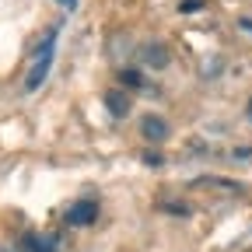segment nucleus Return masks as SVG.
Masks as SVG:
<instances>
[{
	"label": "nucleus",
	"mask_w": 252,
	"mask_h": 252,
	"mask_svg": "<svg viewBox=\"0 0 252 252\" xmlns=\"http://www.w3.org/2000/svg\"><path fill=\"white\" fill-rule=\"evenodd\" d=\"M119 77H123L126 88H144V77H140L137 70H119Z\"/></svg>",
	"instance_id": "0eeeda50"
},
{
	"label": "nucleus",
	"mask_w": 252,
	"mask_h": 252,
	"mask_svg": "<svg viewBox=\"0 0 252 252\" xmlns=\"http://www.w3.org/2000/svg\"><path fill=\"white\" fill-rule=\"evenodd\" d=\"M105 109H109L116 119L130 116V94H126L123 88H112V91H105Z\"/></svg>",
	"instance_id": "39448f33"
},
{
	"label": "nucleus",
	"mask_w": 252,
	"mask_h": 252,
	"mask_svg": "<svg viewBox=\"0 0 252 252\" xmlns=\"http://www.w3.org/2000/svg\"><path fill=\"white\" fill-rule=\"evenodd\" d=\"M25 249L28 252H56V242L46 238V235H28L25 238Z\"/></svg>",
	"instance_id": "423d86ee"
},
{
	"label": "nucleus",
	"mask_w": 252,
	"mask_h": 252,
	"mask_svg": "<svg viewBox=\"0 0 252 252\" xmlns=\"http://www.w3.org/2000/svg\"><path fill=\"white\" fill-rule=\"evenodd\" d=\"M140 60H144V67H151V70H165V67H168V49H165V42H144Z\"/></svg>",
	"instance_id": "20e7f679"
},
{
	"label": "nucleus",
	"mask_w": 252,
	"mask_h": 252,
	"mask_svg": "<svg viewBox=\"0 0 252 252\" xmlns=\"http://www.w3.org/2000/svg\"><path fill=\"white\" fill-rule=\"evenodd\" d=\"M94 217H98V203L94 200H77L67 210V224L70 228H88V224H94Z\"/></svg>",
	"instance_id": "7ed1b4c3"
},
{
	"label": "nucleus",
	"mask_w": 252,
	"mask_h": 252,
	"mask_svg": "<svg viewBox=\"0 0 252 252\" xmlns=\"http://www.w3.org/2000/svg\"><path fill=\"white\" fill-rule=\"evenodd\" d=\"M56 4H60L63 11H77V0H56Z\"/></svg>",
	"instance_id": "6e6552de"
},
{
	"label": "nucleus",
	"mask_w": 252,
	"mask_h": 252,
	"mask_svg": "<svg viewBox=\"0 0 252 252\" xmlns=\"http://www.w3.org/2000/svg\"><path fill=\"white\" fill-rule=\"evenodd\" d=\"M245 116H249V123H252V98H249V109H245Z\"/></svg>",
	"instance_id": "1a4fd4ad"
},
{
	"label": "nucleus",
	"mask_w": 252,
	"mask_h": 252,
	"mask_svg": "<svg viewBox=\"0 0 252 252\" xmlns=\"http://www.w3.org/2000/svg\"><path fill=\"white\" fill-rule=\"evenodd\" d=\"M53 56H56V28H49L42 35V42L35 46V53H32L28 74H25V91H39L42 88V81L53 70Z\"/></svg>",
	"instance_id": "f257e3e1"
},
{
	"label": "nucleus",
	"mask_w": 252,
	"mask_h": 252,
	"mask_svg": "<svg viewBox=\"0 0 252 252\" xmlns=\"http://www.w3.org/2000/svg\"><path fill=\"white\" fill-rule=\"evenodd\" d=\"M140 133H144V140H151V144H161V140H168V119L165 116H158V112H144L140 116Z\"/></svg>",
	"instance_id": "f03ea898"
}]
</instances>
